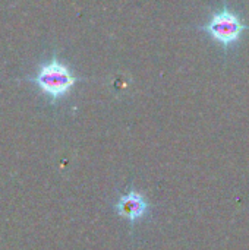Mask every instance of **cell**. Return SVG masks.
<instances>
[{
  "mask_svg": "<svg viewBox=\"0 0 249 250\" xmlns=\"http://www.w3.org/2000/svg\"><path fill=\"white\" fill-rule=\"evenodd\" d=\"M204 32H207L216 42H219L225 53H229L242 38L244 31L249 29V25L244 23V19L233 12L227 1H223V7L216 10L210 21L201 26Z\"/></svg>",
  "mask_w": 249,
  "mask_h": 250,
  "instance_id": "obj_1",
  "label": "cell"
},
{
  "mask_svg": "<svg viewBox=\"0 0 249 250\" xmlns=\"http://www.w3.org/2000/svg\"><path fill=\"white\" fill-rule=\"evenodd\" d=\"M34 81L44 94L50 95L53 100H59L72 89L76 78L66 64L53 57L41 66Z\"/></svg>",
  "mask_w": 249,
  "mask_h": 250,
  "instance_id": "obj_2",
  "label": "cell"
},
{
  "mask_svg": "<svg viewBox=\"0 0 249 250\" xmlns=\"http://www.w3.org/2000/svg\"><path fill=\"white\" fill-rule=\"evenodd\" d=\"M116 208H117L119 215H122L123 218L134 223L145 215V212L148 209V202L145 201V198L142 195H139L136 192H129L120 198Z\"/></svg>",
  "mask_w": 249,
  "mask_h": 250,
  "instance_id": "obj_3",
  "label": "cell"
}]
</instances>
